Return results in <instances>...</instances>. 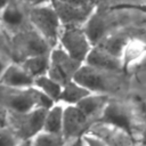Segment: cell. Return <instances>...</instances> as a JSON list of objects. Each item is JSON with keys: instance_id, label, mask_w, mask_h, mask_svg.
Returning <instances> with one entry per match:
<instances>
[{"instance_id": "obj_1", "label": "cell", "mask_w": 146, "mask_h": 146, "mask_svg": "<svg viewBox=\"0 0 146 146\" xmlns=\"http://www.w3.org/2000/svg\"><path fill=\"white\" fill-rule=\"evenodd\" d=\"M52 103L49 98L31 88H6L0 86V105L9 114H24L35 108H49Z\"/></svg>"}, {"instance_id": "obj_2", "label": "cell", "mask_w": 146, "mask_h": 146, "mask_svg": "<svg viewBox=\"0 0 146 146\" xmlns=\"http://www.w3.org/2000/svg\"><path fill=\"white\" fill-rule=\"evenodd\" d=\"M27 21L30 26L48 43L51 49L58 44L63 25L52 6V2L48 5L29 7Z\"/></svg>"}, {"instance_id": "obj_3", "label": "cell", "mask_w": 146, "mask_h": 146, "mask_svg": "<svg viewBox=\"0 0 146 146\" xmlns=\"http://www.w3.org/2000/svg\"><path fill=\"white\" fill-rule=\"evenodd\" d=\"M119 78V73L99 70L87 64H81L75 71L72 80L91 94H100L110 97L120 88Z\"/></svg>"}, {"instance_id": "obj_4", "label": "cell", "mask_w": 146, "mask_h": 146, "mask_svg": "<svg viewBox=\"0 0 146 146\" xmlns=\"http://www.w3.org/2000/svg\"><path fill=\"white\" fill-rule=\"evenodd\" d=\"M10 44L13 57L16 58L15 62L17 63L31 56L49 54L51 49L30 24L10 36Z\"/></svg>"}, {"instance_id": "obj_5", "label": "cell", "mask_w": 146, "mask_h": 146, "mask_svg": "<svg viewBox=\"0 0 146 146\" xmlns=\"http://www.w3.org/2000/svg\"><path fill=\"white\" fill-rule=\"evenodd\" d=\"M57 46L80 64L84 63L92 48L82 27H79L78 25H63Z\"/></svg>"}, {"instance_id": "obj_6", "label": "cell", "mask_w": 146, "mask_h": 146, "mask_svg": "<svg viewBox=\"0 0 146 146\" xmlns=\"http://www.w3.org/2000/svg\"><path fill=\"white\" fill-rule=\"evenodd\" d=\"M48 108H35L24 114H9V127L21 140H31L43 129Z\"/></svg>"}, {"instance_id": "obj_7", "label": "cell", "mask_w": 146, "mask_h": 146, "mask_svg": "<svg viewBox=\"0 0 146 146\" xmlns=\"http://www.w3.org/2000/svg\"><path fill=\"white\" fill-rule=\"evenodd\" d=\"M96 121L120 129L130 138L133 137V123L130 111L124 104L115 99L110 98L107 100Z\"/></svg>"}, {"instance_id": "obj_8", "label": "cell", "mask_w": 146, "mask_h": 146, "mask_svg": "<svg viewBox=\"0 0 146 146\" xmlns=\"http://www.w3.org/2000/svg\"><path fill=\"white\" fill-rule=\"evenodd\" d=\"M80 65V63L71 58L59 46H56L49 51V67L47 74L63 86L72 80Z\"/></svg>"}, {"instance_id": "obj_9", "label": "cell", "mask_w": 146, "mask_h": 146, "mask_svg": "<svg viewBox=\"0 0 146 146\" xmlns=\"http://www.w3.org/2000/svg\"><path fill=\"white\" fill-rule=\"evenodd\" d=\"M29 25L27 10L19 0H9L0 14V27L9 36Z\"/></svg>"}, {"instance_id": "obj_10", "label": "cell", "mask_w": 146, "mask_h": 146, "mask_svg": "<svg viewBox=\"0 0 146 146\" xmlns=\"http://www.w3.org/2000/svg\"><path fill=\"white\" fill-rule=\"evenodd\" d=\"M89 123L90 120H88L75 105H64L62 136L65 140L80 139V137L87 132L86 130Z\"/></svg>"}, {"instance_id": "obj_11", "label": "cell", "mask_w": 146, "mask_h": 146, "mask_svg": "<svg viewBox=\"0 0 146 146\" xmlns=\"http://www.w3.org/2000/svg\"><path fill=\"white\" fill-rule=\"evenodd\" d=\"M108 23L110 21L105 13L99 9L91 10V13L84 19V23L82 24V30L92 47L97 46L106 35L110 34Z\"/></svg>"}, {"instance_id": "obj_12", "label": "cell", "mask_w": 146, "mask_h": 146, "mask_svg": "<svg viewBox=\"0 0 146 146\" xmlns=\"http://www.w3.org/2000/svg\"><path fill=\"white\" fill-rule=\"evenodd\" d=\"M83 64H87L89 66L108 71V72H115L120 73L122 67V62L120 58L113 56L112 54L107 52L103 48L98 46H94L91 50L89 51L86 60Z\"/></svg>"}, {"instance_id": "obj_13", "label": "cell", "mask_w": 146, "mask_h": 146, "mask_svg": "<svg viewBox=\"0 0 146 146\" xmlns=\"http://www.w3.org/2000/svg\"><path fill=\"white\" fill-rule=\"evenodd\" d=\"M0 86L17 89L31 88L33 87V78L27 74L19 63L10 62L0 78Z\"/></svg>"}, {"instance_id": "obj_14", "label": "cell", "mask_w": 146, "mask_h": 146, "mask_svg": "<svg viewBox=\"0 0 146 146\" xmlns=\"http://www.w3.org/2000/svg\"><path fill=\"white\" fill-rule=\"evenodd\" d=\"M111 97L100 94H89L82 98L75 106L81 111V113L88 120H97L105 104Z\"/></svg>"}, {"instance_id": "obj_15", "label": "cell", "mask_w": 146, "mask_h": 146, "mask_svg": "<svg viewBox=\"0 0 146 146\" xmlns=\"http://www.w3.org/2000/svg\"><path fill=\"white\" fill-rule=\"evenodd\" d=\"M63 112L64 104L55 103L46 112L44 122H43V132L51 135H60L63 129Z\"/></svg>"}, {"instance_id": "obj_16", "label": "cell", "mask_w": 146, "mask_h": 146, "mask_svg": "<svg viewBox=\"0 0 146 146\" xmlns=\"http://www.w3.org/2000/svg\"><path fill=\"white\" fill-rule=\"evenodd\" d=\"M89 94L91 92H89L82 86L73 80H70L62 86V91L57 103H62L64 105H75Z\"/></svg>"}, {"instance_id": "obj_17", "label": "cell", "mask_w": 146, "mask_h": 146, "mask_svg": "<svg viewBox=\"0 0 146 146\" xmlns=\"http://www.w3.org/2000/svg\"><path fill=\"white\" fill-rule=\"evenodd\" d=\"M19 64L27 72V74L34 80L38 76L47 74L49 67V54L27 57L22 62H19Z\"/></svg>"}, {"instance_id": "obj_18", "label": "cell", "mask_w": 146, "mask_h": 146, "mask_svg": "<svg viewBox=\"0 0 146 146\" xmlns=\"http://www.w3.org/2000/svg\"><path fill=\"white\" fill-rule=\"evenodd\" d=\"M33 87L49 98L52 103H57L59 99V95L62 91V84L51 79L48 74L38 76L33 80Z\"/></svg>"}, {"instance_id": "obj_19", "label": "cell", "mask_w": 146, "mask_h": 146, "mask_svg": "<svg viewBox=\"0 0 146 146\" xmlns=\"http://www.w3.org/2000/svg\"><path fill=\"white\" fill-rule=\"evenodd\" d=\"M32 146H66L67 140L60 135H51L41 131L31 139Z\"/></svg>"}, {"instance_id": "obj_20", "label": "cell", "mask_w": 146, "mask_h": 146, "mask_svg": "<svg viewBox=\"0 0 146 146\" xmlns=\"http://www.w3.org/2000/svg\"><path fill=\"white\" fill-rule=\"evenodd\" d=\"M21 141L10 127L0 130V146H17Z\"/></svg>"}, {"instance_id": "obj_21", "label": "cell", "mask_w": 146, "mask_h": 146, "mask_svg": "<svg viewBox=\"0 0 146 146\" xmlns=\"http://www.w3.org/2000/svg\"><path fill=\"white\" fill-rule=\"evenodd\" d=\"M80 141L83 146H108V144L102 137L94 132H84L80 137Z\"/></svg>"}, {"instance_id": "obj_22", "label": "cell", "mask_w": 146, "mask_h": 146, "mask_svg": "<svg viewBox=\"0 0 146 146\" xmlns=\"http://www.w3.org/2000/svg\"><path fill=\"white\" fill-rule=\"evenodd\" d=\"M9 127V114L8 112L0 105V130Z\"/></svg>"}, {"instance_id": "obj_23", "label": "cell", "mask_w": 146, "mask_h": 146, "mask_svg": "<svg viewBox=\"0 0 146 146\" xmlns=\"http://www.w3.org/2000/svg\"><path fill=\"white\" fill-rule=\"evenodd\" d=\"M8 35L2 31V30H0V55H2V54H5V48L6 47H8Z\"/></svg>"}, {"instance_id": "obj_24", "label": "cell", "mask_w": 146, "mask_h": 146, "mask_svg": "<svg viewBox=\"0 0 146 146\" xmlns=\"http://www.w3.org/2000/svg\"><path fill=\"white\" fill-rule=\"evenodd\" d=\"M25 3L29 5V7H35V6H41V5H48L51 3L54 0H23Z\"/></svg>"}, {"instance_id": "obj_25", "label": "cell", "mask_w": 146, "mask_h": 146, "mask_svg": "<svg viewBox=\"0 0 146 146\" xmlns=\"http://www.w3.org/2000/svg\"><path fill=\"white\" fill-rule=\"evenodd\" d=\"M9 63H10V60L8 59V57H7L6 54L0 55V78H1V75H2V73H3V71H5V68L7 67V65H8Z\"/></svg>"}, {"instance_id": "obj_26", "label": "cell", "mask_w": 146, "mask_h": 146, "mask_svg": "<svg viewBox=\"0 0 146 146\" xmlns=\"http://www.w3.org/2000/svg\"><path fill=\"white\" fill-rule=\"evenodd\" d=\"M140 146H146V127L140 135Z\"/></svg>"}, {"instance_id": "obj_27", "label": "cell", "mask_w": 146, "mask_h": 146, "mask_svg": "<svg viewBox=\"0 0 146 146\" xmlns=\"http://www.w3.org/2000/svg\"><path fill=\"white\" fill-rule=\"evenodd\" d=\"M9 2V0H0V14L2 11V9L6 7V5Z\"/></svg>"}, {"instance_id": "obj_28", "label": "cell", "mask_w": 146, "mask_h": 146, "mask_svg": "<svg viewBox=\"0 0 146 146\" xmlns=\"http://www.w3.org/2000/svg\"><path fill=\"white\" fill-rule=\"evenodd\" d=\"M17 146H32L31 140H22Z\"/></svg>"}, {"instance_id": "obj_29", "label": "cell", "mask_w": 146, "mask_h": 146, "mask_svg": "<svg viewBox=\"0 0 146 146\" xmlns=\"http://www.w3.org/2000/svg\"><path fill=\"white\" fill-rule=\"evenodd\" d=\"M0 30H1V27H0Z\"/></svg>"}]
</instances>
